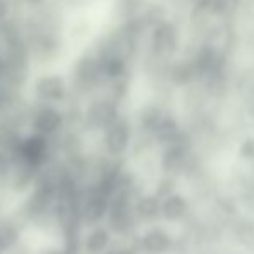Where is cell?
Masks as SVG:
<instances>
[{"mask_svg": "<svg viewBox=\"0 0 254 254\" xmlns=\"http://www.w3.org/2000/svg\"><path fill=\"white\" fill-rule=\"evenodd\" d=\"M142 7H144V0H118L114 10H116V16L123 23H127V21L138 17Z\"/></svg>", "mask_w": 254, "mask_h": 254, "instance_id": "18", "label": "cell"}, {"mask_svg": "<svg viewBox=\"0 0 254 254\" xmlns=\"http://www.w3.org/2000/svg\"><path fill=\"white\" fill-rule=\"evenodd\" d=\"M64 123V118L56 107L52 106H44L33 114L31 118V125H33V130L37 135L42 137H49L54 135Z\"/></svg>", "mask_w": 254, "mask_h": 254, "instance_id": "6", "label": "cell"}, {"mask_svg": "<svg viewBox=\"0 0 254 254\" xmlns=\"http://www.w3.org/2000/svg\"><path fill=\"white\" fill-rule=\"evenodd\" d=\"M19 241V230L12 223L0 225V253H5L12 249Z\"/></svg>", "mask_w": 254, "mask_h": 254, "instance_id": "20", "label": "cell"}, {"mask_svg": "<svg viewBox=\"0 0 254 254\" xmlns=\"http://www.w3.org/2000/svg\"><path fill=\"white\" fill-rule=\"evenodd\" d=\"M239 204L246 207L249 213H254V182H249L242 187L241 194H239Z\"/></svg>", "mask_w": 254, "mask_h": 254, "instance_id": "24", "label": "cell"}, {"mask_svg": "<svg viewBox=\"0 0 254 254\" xmlns=\"http://www.w3.org/2000/svg\"><path fill=\"white\" fill-rule=\"evenodd\" d=\"M173 246V239L164 228L152 227L140 237V249L147 254H164Z\"/></svg>", "mask_w": 254, "mask_h": 254, "instance_id": "9", "label": "cell"}, {"mask_svg": "<svg viewBox=\"0 0 254 254\" xmlns=\"http://www.w3.org/2000/svg\"><path fill=\"white\" fill-rule=\"evenodd\" d=\"M111 244V230L106 227H94L83 241V249L88 254H104Z\"/></svg>", "mask_w": 254, "mask_h": 254, "instance_id": "12", "label": "cell"}, {"mask_svg": "<svg viewBox=\"0 0 254 254\" xmlns=\"http://www.w3.org/2000/svg\"><path fill=\"white\" fill-rule=\"evenodd\" d=\"M194 154L190 151V137L184 133V137L175 144L163 149L161 154V168L168 177H175L178 173L187 171Z\"/></svg>", "mask_w": 254, "mask_h": 254, "instance_id": "1", "label": "cell"}, {"mask_svg": "<svg viewBox=\"0 0 254 254\" xmlns=\"http://www.w3.org/2000/svg\"><path fill=\"white\" fill-rule=\"evenodd\" d=\"M131 144V127L125 118H118L107 130H104V149L113 159L121 157Z\"/></svg>", "mask_w": 254, "mask_h": 254, "instance_id": "2", "label": "cell"}, {"mask_svg": "<svg viewBox=\"0 0 254 254\" xmlns=\"http://www.w3.org/2000/svg\"><path fill=\"white\" fill-rule=\"evenodd\" d=\"M104 254H133V251L131 249H109V251Z\"/></svg>", "mask_w": 254, "mask_h": 254, "instance_id": "27", "label": "cell"}, {"mask_svg": "<svg viewBox=\"0 0 254 254\" xmlns=\"http://www.w3.org/2000/svg\"><path fill=\"white\" fill-rule=\"evenodd\" d=\"M166 114L159 109L157 106H147L140 111V127L144 128L145 133H149L152 137L154 130L159 127V123L163 121V118Z\"/></svg>", "mask_w": 254, "mask_h": 254, "instance_id": "16", "label": "cell"}, {"mask_svg": "<svg viewBox=\"0 0 254 254\" xmlns=\"http://www.w3.org/2000/svg\"><path fill=\"white\" fill-rule=\"evenodd\" d=\"M170 76L177 85H189L192 80L197 78V73H195V67L192 61H182V63L175 64Z\"/></svg>", "mask_w": 254, "mask_h": 254, "instance_id": "17", "label": "cell"}, {"mask_svg": "<svg viewBox=\"0 0 254 254\" xmlns=\"http://www.w3.org/2000/svg\"><path fill=\"white\" fill-rule=\"evenodd\" d=\"M239 206H241V204H239V201L235 197L223 195V197L218 199L214 207H216V213L220 214L221 218H225V221L230 225V221L239 216Z\"/></svg>", "mask_w": 254, "mask_h": 254, "instance_id": "19", "label": "cell"}, {"mask_svg": "<svg viewBox=\"0 0 254 254\" xmlns=\"http://www.w3.org/2000/svg\"><path fill=\"white\" fill-rule=\"evenodd\" d=\"M135 216L138 221L154 223L163 218V201L156 194L142 195L135 201Z\"/></svg>", "mask_w": 254, "mask_h": 254, "instance_id": "11", "label": "cell"}, {"mask_svg": "<svg viewBox=\"0 0 254 254\" xmlns=\"http://www.w3.org/2000/svg\"><path fill=\"white\" fill-rule=\"evenodd\" d=\"M187 211H189L187 199L182 194H178V192L163 201V220H166V221L175 223V221L184 220Z\"/></svg>", "mask_w": 254, "mask_h": 254, "instance_id": "14", "label": "cell"}, {"mask_svg": "<svg viewBox=\"0 0 254 254\" xmlns=\"http://www.w3.org/2000/svg\"><path fill=\"white\" fill-rule=\"evenodd\" d=\"M26 3H30V5H38V3H42L44 0H24Z\"/></svg>", "mask_w": 254, "mask_h": 254, "instance_id": "30", "label": "cell"}, {"mask_svg": "<svg viewBox=\"0 0 254 254\" xmlns=\"http://www.w3.org/2000/svg\"><path fill=\"white\" fill-rule=\"evenodd\" d=\"M154 194H156L161 201L168 199L170 195L177 194V184H175V178L168 177V175L164 178H161L159 184H157V187H156V190H154Z\"/></svg>", "mask_w": 254, "mask_h": 254, "instance_id": "23", "label": "cell"}, {"mask_svg": "<svg viewBox=\"0 0 254 254\" xmlns=\"http://www.w3.org/2000/svg\"><path fill=\"white\" fill-rule=\"evenodd\" d=\"M120 118L114 99H97L85 113V125L90 130H107Z\"/></svg>", "mask_w": 254, "mask_h": 254, "instance_id": "3", "label": "cell"}, {"mask_svg": "<svg viewBox=\"0 0 254 254\" xmlns=\"http://www.w3.org/2000/svg\"><path fill=\"white\" fill-rule=\"evenodd\" d=\"M237 90L246 99V102H254V67L246 69L237 78Z\"/></svg>", "mask_w": 254, "mask_h": 254, "instance_id": "21", "label": "cell"}, {"mask_svg": "<svg viewBox=\"0 0 254 254\" xmlns=\"http://www.w3.org/2000/svg\"><path fill=\"white\" fill-rule=\"evenodd\" d=\"M35 92H37V97H40L42 101L57 102L63 101L66 95V83L59 74H45L37 80Z\"/></svg>", "mask_w": 254, "mask_h": 254, "instance_id": "8", "label": "cell"}, {"mask_svg": "<svg viewBox=\"0 0 254 254\" xmlns=\"http://www.w3.org/2000/svg\"><path fill=\"white\" fill-rule=\"evenodd\" d=\"M234 241L242 248L251 249L254 248V218L249 214H239L237 218L230 221L228 225Z\"/></svg>", "mask_w": 254, "mask_h": 254, "instance_id": "10", "label": "cell"}, {"mask_svg": "<svg viewBox=\"0 0 254 254\" xmlns=\"http://www.w3.org/2000/svg\"><path fill=\"white\" fill-rule=\"evenodd\" d=\"M151 45H152V52L157 57H164L173 54L177 51V45H178L177 28L171 23H168V21L161 23L159 26H156L152 30Z\"/></svg>", "mask_w": 254, "mask_h": 254, "instance_id": "5", "label": "cell"}, {"mask_svg": "<svg viewBox=\"0 0 254 254\" xmlns=\"http://www.w3.org/2000/svg\"><path fill=\"white\" fill-rule=\"evenodd\" d=\"M239 154H241L242 159L251 161V163H254V138H246V140L241 144Z\"/></svg>", "mask_w": 254, "mask_h": 254, "instance_id": "25", "label": "cell"}, {"mask_svg": "<svg viewBox=\"0 0 254 254\" xmlns=\"http://www.w3.org/2000/svg\"><path fill=\"white\" fill-rule=\"evenodd\" d=\"M49 254H64V253H59V251H54V253H49Z\"/></svg>", "mask_w": 254, "mask_h": 254, "instance_id": "31", "label": "cell"}, {"mask_svg": "<svg viewBox=\"0 0 254 254\" xmlns=\"http://www.w3.org/2000/svg\"><path fill=\"white\" fill-rule=\"evenodd\" d=\"M194 67L195 73H197V78H206L209 74H213V71L216 69L218 66V56L216 51H214L211 45H204L197 51L194 57Z\"/></svg>", "mask_w": 254, "mask_h": 254, "instance_id": "13", "label": "cell"}, {"mask_svg": "<svg viewBox=\"0 0 254 254\" xmlns=\"http://www.w3.org/2000/svg\"><path fill=\"white\" fill-rule=\"evenodd\" d=\"M17 152H19V159L38 168L47 157V140L42 135L35 133L31 137H28L26 140L21 142L19 147H17Z\"/></svg>", "mask_w": 254, "mask_h": 254, "instance_id": "7", "label": "cell"}, {"mask_svg": "<svg viewBox=\"0 0 254 254\" xmlns=\"http://www.w3.org/2000/svg\"><path fill=\"white\" fill-rule=\"evenodd\" d=\"M104 74L102 69V63L99 57H90V56H83L81 59L76 61L73 69V76L74 81L80 88L83 90H90L97 85V81L101 80V76Z\"/></svg>", "mask_w": 254, "mask_h": 254, "instance_id": "4", "label": "cell"}, {"mask_svg": "<svg viewBox=\"0 0 254 254\" xmlns=\"http://www.w3.org/2000/svg\"><path fill=\"white\" fill-rule=\"evenodd\" d=\"M164 16H166V12H164V7H161L159 3H152V5L147 7V10H145L144 14V21L147 26H159L161 23H164Z\"/></svg>", "mask_w": 254, "mask_h": 254, "instance_id": "22", "label": "cell"}, {"mask_svg": "<svg viewBox=\"0 0 254 254\" xmlns=\"http://www.w3.org/2000/svg\"><path fill=\"white\" fill-rule=\"evenodd\" d=\"M9 12V0H0V23L7 17Z\"/></svg>", "mask_w": 254, "mask_h": 254, "instance_id": "26", "label": "cell"}, {"mask_svg": "<svg viewBox=\"0 0 254 254\" xmlns=\"http://www.w3.org/2000/svg\"><path fill=\"white\" fill-rule=\"evenodd\" d=\"M5 67H7V64H5V57L0 56V80H2V76H3V74H5Z\"/></svg>", "mask_w": 254, "mask_h": 254, "instance_id": "28", "label": "cell"}, {"mask_svg": "<svg viewBox=\"0 0 254 254\" xmlns=\"http://www.w3.org/2000/svg\"><path fill=\"white\" fill-rule=\"evenodd\" d=\"M64 2H66L67 5H80V3H83L85 0H64Z\"/></svg>", "mask_w": 254, "mask_h": 254, "instance_id": "29", "label": "cell"}, {"mask_svg": "<svg viewBox=\"0 0 254 254\" xmlns=\"http://www.w3.org/2000/svg\"><path fill=\"white\" fill-rule=\"evenodd\" d=\"M57 49H59V44H57V38L52 33H40L35 37L33 52L40 59H51L57 52Z\"/></svg>", "mask_w": 254, "mask_h": 254, "instance_id": "15", "label": "cell"}]
</instances>
